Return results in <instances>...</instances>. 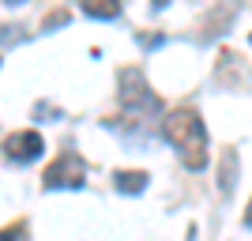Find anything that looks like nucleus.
<instances>
[{
	"label": "nucleus",
	"mask_w": 252,
	"mask_h": 241,
	"mask_svg": "<svg viewBox=\"0 0 252 241\" xmlns=\"http://www.w3.org/2000/svg\"><path fill=\"white\" fill-rule=\"evenodd\" d=\"M42 151H45V139H42V132H34V128L11 132V136L4 139V155H8L11 162H34Z\"/></svg>",
	"instance_id": "20e7f679"
},
{
	"label": "nucleus",
	"mask_w": 252,
	"mask_h": 241,
	"mask_svg": "<svg viewBox=\"0 0 252 241\" xmlns=\"http://www.w3.org/2000/svg\"><path fill=\"white\" fill-rule=\"evenodd\" d=\"M147 173L143 170H117L113 173V189L117 192H128V196H139V192L147 189Z\"/></svg>",
	"instance_id": "39448f33"
},
{
	"label": "nucleus",
	"mask_w": 252,
	"mask_h": 241,
	"mask_svg": "<svg viewBox=\"0 0 252 241\" xmlns=\"http://www.w3.org/2000/svg\"><path fill=\"white\" fill-rule=\"evenodd\" d=\"M42 185L45 189H79L87 185V162L79 151H61L57 162H49V170L42 173Z\"/></svg>",
	"instance_id": "7ed1b4c3"
},
{
	"label": "nucleus",
	"mask_w": 252,
	"mask_h": 241,
	"mask_svg": "<svg viewBox=\"0 0 252 241\" xmlns=\"http://www.w3.org/2000/svg\"><path fill=\"white\" fill-rule=\"evenodd\" d=\"M117 98H121V105L132 117H151V113L162 109L158 95L151 91L147 75L139 72V68H121V75H117Z\"/></svg>",
	"instance_id": "f03ea898"
},
{
	"label": "nucleus",
	"mask_w": 252,
	"mask_h": 241,
	"mask_svg": "<svg viewBox=\"0 0 252 241\" xmlns=\"http://www.w3.org/2000/svg\"><path fill=\"white\" fill-rule=\"evenodd\" d=\"M8 4H23V0H8Z\"/></svg>",
	"instance_id": "9d476101"
},
{
	"label": "nucleus",
	"mask_w": 252,
	"mask_h": 241,
	"mask_svg": "<svg viewBox=\"0 0 252 241\" xmlns=\"http://www.w3.org/2000/svg\"><path fill=\"white\" fill-rule=\"evenodd\" d=\"M79 8L91 19H117L121 15V0H79Z\"/></svg>",
	"instance_id": "423d86ee"
},
{
	"label": "nucleus",
	"mask_w": 252,
	"mask_h": 241,
	"mask_svg": "<svg viewBox=\"0 0 252 241\" xmlns=\"http://www.w3.org/2000/svg\"><path fill=\"white\" fill-rule=\"evenodd\" d=\"M162 132H166V139L173 147H177L181 162L189 170H203L207 166V125L200 121V113L196 109H173V113H166V121H162Z\"/></svg>",
	"instance_id": "f257e3e1"
},
{
	"label": "nucleus",
	"mask_w": 252,
	"mask_h": 241,
	"mask_svg": "<svg viewBox=\"0 0 252 241\" xmlns=\"http://www.w3.org/2000/svg\"><path fill=\"white\" fill-rule=\"evenodd\" d=\"M27 234H31V226L19 219V222H11V226L0 230V241H27Z\"/></svg>",
	"instance_id": "0eeeda50"
},
{
	"label": "nucleus",
	"mask_w": 252,
	"mask_h": 241,
	"mask_svg": "<svg viewBox=\"0 0 252 241\" xmlns=\"http://www.w3.org/2000/svg\"><path fill=\"white\" fill-rule=\"evenodd\" d=\"M245 226H252V200H249V207H245Z\"/></svg>",
	"instance_id": "1a4fd4ad"
},
{
	"label": "nucleus",
	"mask_w": 252,
	"mask_h": 241,
	"mask_svg": "<svg viewBox=\"0 0 252 241\" xmlns=\"http://www.w3.org/2000/svg\"><path fill=\"white\" fill-rule=\"evenodd\" d=\"M64 23H68V11H53L49 19H45V31H49V27H64Z\"/></svg>",
	"instance_id": "6e6552de"
}]
</instances>
